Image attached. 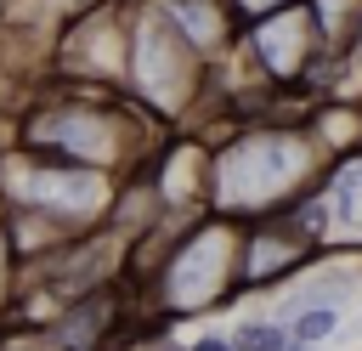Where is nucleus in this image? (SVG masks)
Masks as SVG:
<instances>
[{"label":"nucleus","mask_w":362,"mask_h":351,"mask_svg":"<svg viewBox=\"0 0 362 351\" xmlns=\"http://www.w3.org/2000/svg\"><path fill=\"white\" fill-rule=\"evenodd\" d=\"M328 170L311 125H238L209 153V209L232 221L283 215Z\"/></svg>","instance_id":"nucleus-1"},{"label":"nucleus","mask_w":362,"mask_h":351,"mask_svg":"<svg viewBox=\"0 0 362 351\" xmlns=\"http://www.w3.org/2000/svg\"><path fill=\"white\" fill-rule=\"evenodd\" d=\"M158 119L147 108H136L124 91H90V85H68L45 102H34L23 113V142L107 176H136L147 164V153L158 147Z\"/></svg>","instance_id":"nucleus-2"},{"label":"nucleus","mask_w":362,"mask_h":351,"mask_svg":"<svg viewBox=\"0 0 362 351\" xmlns=\"http://www.w3.org/2000/svg\"><path fill=\"white\" fill-rule=\"evenodd\" d=\"M204 85H209V57L175 28V17L158 0H136L124 96L136 108H147L158 125H187L204 108Z\"/></svg>","instance_id":"nucleus-3"},{"label":"nucleus","mask_w":362,"mask_h":351,"mask_svg":"<svg viewBox=\"0 0 362 351\" xmlns=\"http://www.w3.org/2000/svg\"><path fill=\"white\" fill-rule=\"evenodd\" d=\"M238 249H243V221L232 215H192L170 249L158 255V266H147V294L153 306L181 323L192 311H209V306H226L238 300Z\"/></svg>","instance_id":"nucleus-4"},{"label":"nucleus","mask_w":362,"mask_h":351,"mask_svg":"<svg viewBox=\"0 0 362 351\" xmlns=\"http://www.w3.org/2000/svg\"><path fill=\"white\" fill-rule=\"evenodd\" d=\"M113 192H119V176L57 159V153H40L28 142L0 153V204L51 221L68 238L96 232L107 221V209H113Z\"/></svg>","instance_id":"nucleus-5"},{"label":"nucleus","mask_w":362,"mask_h":351,"mask_svg":"<svg viewBox=\"0 0 362 351\" xmlns=\"http://www.w3.org/2000/svg\"><path fill=\"white\" fill-rule=\"evenodd\" d=\"M130 6L136 0H102L79 17H62L57 34V79L68 85H90V91H124V68H130Z\"/></svg>","instance_id":"nucleus-6"},{"label":"nucleus","mask_w":362,"mask_h":351,"mask_svg":"<svg viewBox=\"0 0 362 351\" xmlns=\"http://www.w3.org/2000/svg\"><path fill=\"white\" fill-rule=\"evenodd\" d=\"M238 51L249 57V68H255L272 91L311 85V74H317V62H322V34H317V17H311V0H294V6L272 11V17L243 23Z\"/></svg>","instance_id":"nucleus-7"},{"label":"nucleus","mask_w":362,"mask_h":351,"mask_svg":"<svg viewBox=\"0 0 362 351\" xmlns=\"http://www.w3.org/2000/svg\"><path fill=\"white\" fill-rule=\"evenodd\" d=\"M317 260V243L294 226V215H260L243 221V249H238V294H266L288 277H300Z\"/></svg>","instance_id":"nucleus-8"},{"label":"nucleus","mask_w":362,"mask_h":351,"mask_svg":"<svg viewBox=\"0 0 362 351\" xmlns=\"http://www.w3.org/2000/svg\"><path fill=\"white\" fill-rule=\"evenodd\" d=\"M119 317H124V311H119V289H113V283H96V289L74 294V300L51 317V334H57L62 351H102V345L113 340Z\"/></svg>","instance_id":"nucleus-9"},{"label":"nucleus","mask_w":362,"mask_h":351,"mask_svg":"<svg viewBox=\"0 0 362 351\" xmlns=\"http://www.w3.org/2000/svg\"><path fill=\"white\" fill-rule=\"evenodd\" d=\"M170 17H175V28L215 62V57H226L232 45H238V34H243V23H238V11H232V0H158Z\"/></svg>","instance_id":"nucleus-10"},{"label":"nucleus","mask_w":362,"mask_h":351,"mask_svg":"<svg viewBox=\"0 0 362 351\" xmlns=\"http://www.w3.org/2000/svg\"><path fill=\"white\" fill-rule=\"evenodd\" d=\"M305 125H311V136H317V147H322L328 159H351V153H362V102H351V96H328Z\"/></svg>","instance_id":"nucleus-11"},{"label":"nucleus","mask_w":362,"mask_h":351,"mask_svg":"<svg viewBox=\"0 0 362 351\" xmlns=\"http://www.w3.org/2000/svg\"><path fill=\"white\" fill-rule=\"evenodd\" d=\"M311 17H317V34H322V57H339L362 23V0H311Z\"/></svg>","instance_id":"nucleus-12"},{"label":"nucleus","mask_w":362,"mask_h":351,"mask_svg":"<svg viewBox=\"0 0 362 351\" xmlns=\"http://www.w3.org/2000/svg\"><path fill=\"white\" fill-rule=\"evenodd\" d=\"M339 317H345V306H300L294 317H283L288 323V340H311V345H322V340H334L339 334Z\"/></svg>","instance_id":"nucleus-13"},{"label":"nucleus","mask_w":362,"mask_h":351,"mask_svg":"<svg viewBox=\"0 0 362 351\" xmlns=\"http://www.w3.org/2000/svg\"><path fill=\"white\" fill-rule=\"evenodd\" d=\"M288 345V323L283 317H243L232 328V351H283Z\"/></svg>","instance_id":"nucleus-14"},{"label":"nucleus","mask_w":362,"mask_h":351,"mask_svg":"<svg viewBox=\"0 0 362 351\" xmlns=\"http://www.w3.org/2000/svg\"><path fill=\"white\" fill-rule=\"evenodd\" d=\"M17 283H23V272H17V243H11V226H6V204H0V317H6V306L17 300Z\"/></svg>","instance_id":"nucleus-15"},{"label":"nucleus","mask_w":362,"mask_h":351,"mask_svg":"<svg viewBox=\"0 0 362 351\" xmlns=\"http://www.w3.org/2000/svg\"><path fill=\"white\" fill-rule=\"evenodd\" d=\"M0 351H62V345L45 323V328H0Z\"/></svg>","instance_id":"nucleus-16"},{"label":"nucleus","mask_w":362,"mask_h":351,"mask_svg":"<svg viewBox=\"0 0 362 351\" xmlns=\"http://www.w3.org/2000/svg\"><path fill=\"white\" fill-rule=\"evenodd\" d=\"M283 6H294V0H232V11H238V23H255V17H272V11H283Z\"/></svg>","instance_id":"nucleus-17"},{"label":"nucleus","mask_w":362,"mask_h":351,"mask_svg":"<svg viewBox=\"0 0 362 351\" xmlns=\"http://www.w3.org/2000/svg\"><path fill=\"white\" fill-rule=\"evenodd\" d=\"M187 351H232V334H198Z\"/></svg>","instance_id":"nucleus-18"},{"label":"nucleus","mask_w":362,"mask_h":351,"mask_svg":"<svg viewBox=\"0 0 362 351\" xmlns=\"http://www.w3.org/2000/svg\"><path fill=\"white\" fill-rule=\"evenodd\" d=\"M62 17H79V11H90V6H102V0H51Z\"/></svg>","instance_id":"nucleus-19"},{"label":"nucleus","mask_w":362,"mask_h":351,"mask_svg":"<svg viewBox=\"0 0 362 351\" xmlns=\"http://www.w3.org/2000/svg\"><path fill=\"white\" fill-rule=\"evenodd\" d=\"M153 351H187V345H175V340H164V334H158V340H153Z\"/></svg>","instance_id":"nucleus-20"},{"label":"nucleus","mask_w":362,"mask_h":351,"mask_svg":"<svg viewBox=\"0 0 362 351\" xmlns=\"http://www.w3.org/2000/svg\"><path fill=\"white\" fill-rule=\"evenodd\" d=\"M283 351H322V345H311V340H288Z\"/></svg>","instance_id":"nucleus-21"},{"label":"nucleus","mask_w":362,"mask_h":351,"mask_svg":"<svg viewBox=\"0 0 362 351\" xmlns=\"http://www.w3.org/2000/svg\"><path fill=\"white\" fill-rule=\"evenodd\" d=\"M6 6H11V0H0V11H6Z\"/></svg>","instance_id":"nucleus-22"}]
</instances>
